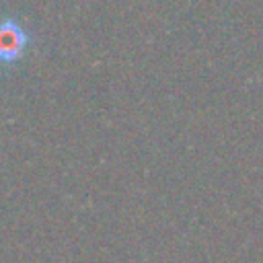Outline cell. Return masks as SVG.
Listing matches in <instances>:
<instances>
[{
    "label": "cell",
    "instance_id": "1",
    "mask_svg": "<svg viewBox=\"0 0 263 263\" xmlns=\"http://www.w3.org/2000/svg\"><path fill=\"white\" fill-rule=\"evenodd\" d=\"M33 41L31 31L14 16L0 18V66H14L25 58Z\"/></svg>",
    "mask_w": 263,
    "mask_h": 263
}]
</instances>
